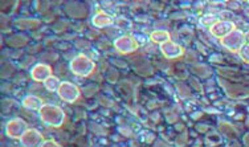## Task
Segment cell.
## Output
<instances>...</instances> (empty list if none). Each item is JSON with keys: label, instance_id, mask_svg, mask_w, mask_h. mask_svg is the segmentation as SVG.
I'll list each match as a JSON object with an SVG mask.
<instances>
[{"label": "cell", "instance_id": "6da1fadb", "mask_svg": "<svg viewBox=\"0 0 249 147\" xmlns=\"http://www.w3.org/2000/svg\"><path fill=\"white\" fill-rule=\"evenodd\" d=\"M38 114L43 122L53 128H60L65 121V113L54 105H43L38 110Z\"/></svg>", "mask_w": 249, "mask_h": 147}, {"label": "cell", "instance_id": "7a4b0ae2", "mask_svg": "<svg viewBox=\"0 0 249 147\" xmlns=\"http://www.w3.org/2000/svg\"><path fill=\"white\" fill-rule=\"evenodd\" d=\"M96 69V64L85 55H78L71 61V71L77 76L88 77Z\"/></svg>", "mask_w": 249, "mask_h": 147}, {"label": "cell", "instance_id": "3957f363", "mask_svg": "<svg viewBox=\"0 0 249 147\" xmlns=\"http://www.w3.org/2000/svg\"><path fill=\"white\" fill-rule=\"evenodd\" d=\"M245 40H247V38H245V35L243 34L241 31H239V29H233V31L230 32L227 36L220 38V43L221 45H224L225 48H228L230 51L236 52V51H240V49H241V47L244 45Z\"/></svg>", "mask_w": 249, "mask_h": 147}, {"label": "cell", "instance_id": "277c9868", "mask_svg": "<svg viewBox=\"0 0 249 147\" xmlns=\"http://www.w3.org/2000/svg\"><path fill=\"white\" fill-rule=\"evenodd\" d=\"M27 130H28V125L25 121H23L21 118H14L7 124L5 133L12 139H20Z\"/></svg>", "mask_w": 249, "mask_h": 147}, {"label": "cell", "instance_id": "5b68a950", "mask_svg": "<svg viewBox=\"0 0 249 147\" xmlns=\"http://www.w3.org/2000/svg\"><path fill=\"white\" fill-rule=\"evenodd\" d=\"M57 92L60 98L65 102H74L80 97V89L72 82H61Z\"/></svg>", "mask_w": 249, "mask_h": 147}, {"label": "cell", "instance_id": "8992f818", "mask_svg": "<svg viewBox=\"0 0 249 147\" xmlns=\"http://www.w3.org/2000/svg\"><path fill=\"white\" fill-rule=\"evenodd\" d=\"M115 49L121 53H131L138 49V43L131 36H121L114 41Z\"/></svg>", "mask_w": 249, "mask_h": 147}, {"label": "cell", "instance_id": "52a82bcc", "mask_svg": "<svg viewBox=\"0 0 249 147\" xmlns=\"http://www.w3.org/2000/svg\"><path fill=\"white\" fill-rule=\"evenodd\" d=\"M20 142L23 146L35 147V146H43V135L38 133L35 129H29L24 133V135L20 138Z\"/></svg>", "mask_w": 249, "mask_h": 147}, {"label": "cell", "instance_id": "ba28073f", "mask_svg": "<svg viewBox=\"0 0 249 147\" xmlns=\"http://www.w3.org/2000/svg\"><path fill=\"white\" fill-rule=\"evenodd\" d=\"M235 29V24L228 20H220L211 25V34L216 37H224Z\"/></svg>", "mask_w": 249, "mask_h": 147}, {"label": "cell", "instance_id": "9c48e42d", "mask_svg": "<svg viewBox=\"0 0 249 147\" xmlns=\"http://www.w3.org/2000/svg\"><path fill=\"white\" fill-rule=\"evenodd\" d=\"M31 74H32V78L35 81L41 82V81H45L52 76V68L47 65V64H37L31 71Z\"/></svg>", "mask_w": 249, "mask_h": 147}, {"label": "cell", "instance_id": "30bf717a", "mask_svg": "<svg viewBox=\"0 0 249 147\" xmlns=\"http://www.w3.org/2000/svg\"><path fill=\"white\" fill-rule=\"evenodd\" d=\"M160 51H162L163 56L167 58H177V57L182 56L183 48L173 41H167V43L160 44Z\"/></svg>", "mask_w": 249, "mask_h": 147}, {"label": "cell", "instance_id": "8fae6325", "mask_svg": "<svg viewBox=\"0 0 249 147\" xmlns=\"http://www.w3.org/2000/svg\"><path fill=\"white\" fill-rule=\"evenodd\" d=\"M65 11H67L69 16H72V18H78V19L85 18L88 15L87 7L82 4V3H78V1H71V3H68V4L65 5Z\"/></svg>", "mask_w": 249, "mask_h": 147}, {"label": "cell", "instance_id": "7c38bea8", "mask_svg": "<svg viewBox=\"0 0 249 147\" xmlns=\"http://www.w3.org/2000/svg\"><path fill=\"white\" fill-rule=\"evenodd\" d=\"M220 84L225 88V91L228 93L230 97H248L249 95V91L244 89V88H241V86H235V85H230V84H227L225 81L220 80Z\"/></svg>", "mask_w": 249, "mask_h": 147}, {"label": "cell", "instance_id": "4fadbf2b", "mask_svg": "<svg viewBox=\"0 0 249 147\" xmlns=\"http://www.w3.org/2000/svg\"><path fill=\"white\" fill-rule=\"evenodd\" d=\"M91 23H93V25L97 27V28H105V27L111 25L114 21H113V19H111L110 16L106 15L105 12H98V14L93 18Z\"/></svg>", "mask_w": 249, "mask_h": 147}, {"label": "cell", "instance_id": "5bb4252c", "mask_svg": "<svg viewBox=\"0 0 249 147\" xmlns=\"http://www.w3.org/2000/svg\"><path fill=\"white\" fill-rule=\"evenodd\" d=\"M23 106L27 109L40 110V108L43 106V101L41 98H38L37 95H27L23 100Z\"/></svg>", "mask_w": 249, "mask_h": 147}, {"label": "cell", "instance_id": "9a60e30c", "mask_svg": "<svg viewBox=\"0 0 249 147\" xmlns=\"http://www.w3.org/2000/svg\"><path fill=\"white\" fill-rule=\"evenodd\" d=\"M150 38L157 44L167 43V41H170V34L167 31H154L150 35Z\"/></svg>", "mask_w": 249, "mask_h": 147}, {"label": "cell", "instance_id": "2e32d148", "mask_svg": "<svg viewBox=\"0 0 249 147\" xmlns=\"http://www.w3.org/2000/svg\"><path fill=\"white\" fill-rule=\"evenodd\" d=\"M28 43V37L24 35H14L8 38V44L11 47H24Z\"/></svg>", "mask_w": 249, "mask_h": 147}, {"label": "cell", "instance_id": "e0dca14e", "mask_svg": "<svg viewBox=\"0 0 249 147\" xmlns=\"http://www.w3.org/2000/svg\"><path fill=\"white\" fill-rule=\"evenodd\" d=\"M16 25L21 29H34L37 28L38 25H40V21L36 19H21L18 20Z\"/></svg>", "mask_w": 249, "mask_h": 147}, {"label": "cell", "instance_id": "ac0fdd59", "mask_svg": "<svg viewBox=\"0 0 249 147\" xmlns=\"http://www.w3.org/2000/svg\"><path fill=\"white\" fill-rule=\"evenodd\" d=\"M192 73L200 77H208L211 74V69L204 64H196V65L192 67Z\"/></svg>", "mask_w": 249, "mask_h": 147}, {"label": "cell", "instance_id": "d6986e66", "mask_svg": "<svg viewBox=\"0 0 249 147\" xmlns=\"http://www.w3.org/2000/svg\"><path fill=\"white\" fill-rule=\"evenodd\" d=\"M44 82H45L44 85H45V88H47L49 92L58 91V88H60V85H61V82H60V80H58L57 77H53V76L47 78Z\"/></svg>", "mask_w": 249, "mask_h": 147}, {"label": "cell", "instance_id": "ffe728a7", "mask_svg": "<svg viewBox=\"0 0 249 147\" xmlns=\"http://www.w3.org/2000/svg\"><path fill=\"white\" fill-rule=\"evenodd\" d=\"M135 72L141 74V76H150V74H153V68L151 65H149L147 62H143V64H141V65H137L135 67Z\"/></svg>", "mask_w": 249, "mask_h": 147}, {"label": "cell", "instance_id": "44dd1931", "mask_svg": "<svg viewBox=\"0 0 249 147\" xmlns=\"http://www.w3.org/2000/svg\"><path fill=\"white\" fill-rule=\"evenodd\" d=\"M16 3H18V0H1V1H0L1 11H4V12H11V11L15 8Z\"/></svg>", "mask_w": 249, "mask_h": 147}, {"label": "cell", "instance_id": "7402d4cb", "mask_svg": "<svg viewBox=\"0 0 249 147\" xmlns=\"http://www.w3.org/2000/svg\"><path fill=\"white\" fill-rule=\"evenodd\" d=\"M177 91L179 93V95L182 97V98H187V97H190V88L184 84H177Z\"/></svg>", "mask_w": 249, "mask_h": 147}, {"label": "cell", "instance_id": "603a6c76", "mask_svg": "<svg viewBox=\"0 0 249 147\" xmlns=\"http://www.w3.org/2000/svg\"><path fill=\"white\" fill-rule=\"evenodd\" d=\"M220 130L221 133L227 134V135H236V130L233 129V126L230 124H227V122H221Z\"/></svg>", "mask_w": 249, "mask_h": 147}, {"label": "cell", "instance_id": "cb8c5ba5", "mask_svg": "<svg viewBox=\"0 0 249 147\" xmlns=\"http://www.w3.org/2000/svg\"><path fill=\"white\" fill-rule=\"evenodd\" d=\"M14 71H15L14 65L4 62V64H3V67H1V77L10 76L11 73H14Z\"/></svg>", "mask_w": 249, "mask_h": 147}, {"label": "cell", "instance_id": "d4e9b609", "mask_svg": "<svg viewBox=\"0 0 249 147\" xmlns=\"http://www.w3.org/2000/svg\"><path fill=\"white\" fill-rule=\"evenodd\" d=\"M239 52H240V57H241L245 62H249V44H244Z\"/></svg>", "mask_w": 249, "mask_h": 147}, {"label": "cell", "instance_id": "484cf974", "mask_svg": "<svg viewBox=\"0 0 249 147\" xmlns=\"http://www.w3.org/2000/svg\"><path fill=\"white\" fill-rule=\"evenodd\" d=\"M217 21L215 16H204L203 19H201V23L207 24V25H212V24H215Z\"/></svg>", "mask_w": 249, "mask_h": 147}, {"label": "cell", "instance_id": "4316f807", "mask_svg": "<svg viewBox=\"0 0 249 147\" xmlns=\"http://www.w3.org/2000/svg\"><path fill=\"white\" fill-rule=\"evenodd\" d=\"M118 78V73L115 71H110L109 72V76H107V80L110 81V82H115Z\"/></svg>", "mask_w": 249, "mask_h": 147}, {"label": "cell", "instance_id": "83f0119b", "mask_svg": "<svg viewBox=\"0 0 249 147\" xmlns=\"http://www.w3.org/2000/svg\"><path fill=\"white\" fill-rule=\"evenodd\" d=\"M67 28V24L65 23H58L57 25H54V31H56V32H60V31H64V29Z\"/></svg>", "mask_w": 249, "mask_h": 147}, {"label": "cell", "instance_id": "f1b7e54d", "mask_svg": "<svg viewBox=\"0 0 249 147\" xmlns=\"http://www.w3.org/2000/svg\"><path fill=\"white\" fill-rule=\"evenodd\" d=\"M48 7V1L47 0H38V8L41 11H44Z\"/></svg>", "mask_w": 249, "mask_h": 147}, {"label": "cell", "instance_id": "f546056e", "mask_svg": "<svg viewBox=\"0 0 249 147\" xmlns=\"http://www.w3.org/2000/svg\"><path fill=\"white\" fill-rule=\"evenodd\" d=\"M186 141H187V135H186V134H183V135H180V137L178 138L177 143H178V145H180V146H182V145H184V143H186Z\"/></svg>", "mask_w": 249, "mask_h": 147}, {"label": "cell", "instance_id": "4dcf8cb0", "mask_svg": "<svg viewBox=\"0 0 249 147\" xmlns=\"http://www.w3.org/2000/svg\"><path fill=\"white\" fill-rule=\"evenodd\" d=\"M43 146H58V143L54 142V141H45V142H43Z\"/></svg>", "mask_w": 249, "mask_h": 147}, {"label": "cell", "instance_id": "1f68e13d", "mask_svg": "<svg viewBox=\"0 0 249 147\" xmlns=\"http://www.w3.org/2000/svg\"><path fill=\"white\" fill-rule=\"evenodd\" d=\"M191 82H192V84H194V85H195V88H196L197 91H201V86L197 85V82H196V81H195V80H191Z\"/></svg>", "mask_w": 249, "mask_h": 147}, {"label": "cell", "instance_id": "d6a6232c", "mask_svg": "<svg viewBox=\"0 0 249 147\" xmlns=\"http://www.w3.org/2000/svg\"><path fill=\"white\" fill-rule=\"evenodd\" d=\"M197 130H199V131H206L207 128L206 126H199V128H197Z\"/></svg>", "mask_w": 249, "mask_h": 147}, {"label": "cell", "instance_id": "836d02e7", "mask_svg": "<svg viewBox=\"0 0 249 147\" xmlns=\"http://www.w3.org/2000/svg\"><path fill=\"white\" fill-rule=\"evenodd\" d=\"M244 142H245V145H247V146H249V134L247 135V137H245Z\"/></svg>", "mask_w": 249, "mask_h": 147}, {"label": "cell", "instance_id": "e575fe53", "mask_svg": "<svg viewBox=\"0 0 249 147\" xmlns=\"http://www.w3.org/2000/svg\"><path fill=\"white\" fill-rule=\"evenodd\" d=\"M245 38H247V41H248V44H249V32H247V35H245Z\"/></svg>", "mask_w": 249, "mask_h": 147}]
</instances>
